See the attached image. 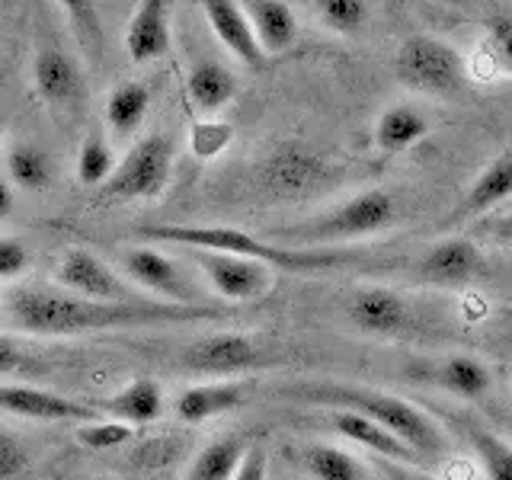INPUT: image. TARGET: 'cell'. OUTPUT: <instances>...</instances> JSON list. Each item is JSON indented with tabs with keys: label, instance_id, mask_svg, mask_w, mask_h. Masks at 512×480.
<instances>
[{
	"label": "cell",
	"instance_id": "obj_1",
	"mask_svg": "<svg viewBox=\"0 0 512 480\" xmlns=\"http://www.w3.org/2000/svg\"><path fill=\"white\" fill-rule=\"evenodd\" d=\"M228 308L205 304V308H180L154 298L144 301H93L61 288L23 285L13 288L4 301V320L26 336H84L109 330H138V327H173L199 324V320H221Z\"/></svg>",
	"mask_w": 512,
	"mask_h": 480
},
{
	"label": "cell",
	"instance_id": "obj_2",
	"mask_svg": "<svg viewBox=\"0 0 512 480\" xmlns=\"http://www.w3.org/2000/svg\"><path fill=\"white\" fill-rule=\"evenodd\" d=\"M298 397L311 400V404H324L333 410H352L365 416V420L378 423L384 432H391L394 439L404 442L410 452L423 461H439L448 452L445 432L432 420L426 410H420L410 400L378 391V388H362V384H308L298 388Z\"/></svg>",
	"mask_w": 512,
	"mask_h": 480
},
{
	"label": "cell",
	"instance_id": "obj_3",
	"mask_svg": "<svg viewBox=\"0 0 512 480\" xmlns=\"http://www.w3.org/2000/svg\"><path fill=\"white\" fill-rule=\"evenodd\" d=\"M141 240L151 244H176L189 247L196 253H224V256H240V260L263 263L272 272H314V269H330L336 263H346L349 256L340 250H288L269 244L266 237H256L250 231L231 228V224H148L138 228Z\"/></svg>",
	"mask_w": 512,
	"mask_h": 480
},
{
	"label": "cell",
	"instance_id": "obj_4",
	"mask_svg": "<svg viewBox=\"0 0 512 480\" xmlns=\"http://www.w3.org/2000/svg\"><path fill=\"white\" fill-rule=\"evenodd\" d=\"M400 218V205L394 192L388 189H365L359 196L336 202L327 212L314 218H304L295 224H279L269 228L263 237L276 247L288 250H327L336 244H349V240L375 237L381 231L394 228Z\"/></svg>",
	"mask_w": 512,
	"mask_h": 480
},
{
	"label": "cell",
	"instance_id": "obj_5",
	"mask_svg": "<svg viewBox=\"0 0 512 480\" xmlns=\"http://www.w3.org/2000/svg\"><path fill=\"white\" fill-rule=\"evenodd\" d=\"M253 183L272 202H301L336 183V167L308 144L285 141L253 170Z\"/></svg>",
	"mask_w": 512,
	"mask_h": 480
},
{
	"label": "cell",
	"instance_id": "obj_6",
	"mask_svg": "<svg viewBox=\"0 0 512 480\" xmlns=\"http://www.w3.org/2000/svg\"><path fill=\"white\" fill-rule=\"evenodd\" d=\"M173 160H176V148L167 132L141 135L116 164V173L109 176V183L100 189V196L106 202L157 199L170 183Z\"/></svg>",
	"mask_w": 512,
	"mask_h": 480
},
{
	"label": "cell",
	"instance_id": "obj_7",
	"mask_svg": "<svg viewBox=\"0 0 512 480\" xmlns=\"http://www.w3.org/2000/svg\"><path fill=\"white\" fill-rule=\"evenodd\" d=\"M397 80L410 90L448 96L464 84V61L436 36H413L397 52Z\"/></svg>",
	"mask_w": 512,
	"mask_h": 480
},
{
	"label": "cell",
	"instance_id": "obj_8",
	"mask_svg": "<svg viewBox=\"0 0 512 480\" xmlns=\"http://www.w3.org/2000/svg\"><path fill=\"white\" fill-rule=\"evenodd\" d=\"M122 276L138 292H151L154 301L180 304V308H205V295L189 272L154 247H128L122 253Z\"/></svg>",
	"mask_w": 512,
	"mask_h": 480
},
{
	"label": "cell",
	"instance_id": "obj_9",
	"mask_svg": "<svg viewBox=\"0 0 512 480\" xmlns=\"http://www.w3.org/2000/svg\"><path fill=\"white\" fill-rule=\"evenodd\" d=\"M269 362V352L260 340H253L247 333H234V330H221V333H208L192 340L183 349V368L186 372H199V375H212L215 378H234L244 372H256Z\"/></svg>",
	"mask_w": 512,
	"mask_h": 480
},
{
	"label": "cell",
	"instance_id": "obj_10",
	"mask_svg": "<svg viewBox=\"0 0 512 480\" xmlns=\"http://www.w3.org/2000/svg\"><path fill=\"white\" fill-rule=\"evenodd\" d=\"M61 292H71L93 301H144V295L122 272L112 269L90 250H68L55 269Z\"/></svg>",
	"mask_w": 512,
	"mask_h": 480
},
{
	"label": "cell",
	"instance_id": "obj_11",
	"mask_svg": "<svg viewBox=\"0 0 512 480\" xmlns=\"http://www.w3.org/2000/svg\"><path fill=\"white\" fill-rule=\"evenodd\" d=\"M0 413L20 416V420H39V423H93L100 420L90 400H77L68 394L36 388V384H16L0 381Z\"/></svg>",
	"mask_w": 512,
	"mask_h": 480
},
{
	"label": "cell",
	"instance_id": "obj_12",
	"mask_svg": "<svg viewBox=\"0 0 512 480\" xmlns=\"http://www.w3.org/2000/svg\"><path fill=\"white\" fill-rule=\"evenodd\" d=\"M208 288L224 301H256L272 288V269L224 253H196Z\"/></svg>",
	"mask_w": 512,
	"mask_h": 480
},
{
	"label": "cell",
	"instance_id": "obj_13",
	"mask_svg": "<svg viewBox=\"0 0 512 480\" xmlns=\"http://www.w3.org/2000/svg\"><path fill=\"white\" fill-rule=\"evenodd\" d=\"M346 317L352 320V327L362 330V333L394 336V333H404L410 327L413 311H410V301L400 292H394V288L365 285V288H356V292L349 295Z\"/></svg>",
	"mask_w": 512,
	"mask_h": 480
},
{
	"label": "cell",
	"instance_id": "obj_14",
	"mask_svg": "<svg viewBox=\"0 0 512 480\" xmlns=\"http://www.w3.org/2000/svg\"><path fill=\"white\" fill-rule=\"evenodd\" d=\"M32 87H36L42 103L55 109H74L84 100L87 77L71 52H64V48H42L36 61H32Z\"/></svg>",
	"mask_w": 512,
	"mask_h": 480
},
{
	"label": "cell",
	"instance_id": "obj_15",
	"mask_svg": "<svg viewBox=\"0 0 512 480\" xmlns=\"http://www.w3.org/2000/svg\"><path fill=\"white\" fill-rule=\"evenodd\" d=\"M173 7L167 0H141L125 26V55L132 64H148L170 52Z\"/></svg>",
	"mask_w": 512,
	"mask_h": 480
},
{
	"label": "cell",
	"instance_id": "obj_16",
	"mask_svg": "<svg viewBox=\"0 0 512 480\" xmlns=\"http://www.w3.org/2000/svg\"><path fill=\"white\" fill-rule=\"evenodd\" d=\"M250 384L237 381V378H215V381H202V384H189L173 400V416L186 426H196L205 420H215L237 407L247 404Z\"/></svg>",
	"mask_w": 512,
	"mask_h": 480
},
{
	"label": "cell",
	"instance_id": "obj_17",
	"mask_svg": "<svg viewBox=\"0 0 512 480\" xmlns=\"http://www.w3.org/2000/svg\"><path fill=\"white\" fill-rule=\"evenodd\" d=\"M202 13H205L208 29H212V36L228 48L231 58H237L250 71L266 68L269 58L263 55L260 42L253 36L244 4H234V0H208V4H202Z\"/></svg>",
	"mask_w": 512,
	"mask_h": 480
},
{
	"label": "cell",
	"instance_id": "obj_18",
	"mask_svg": "<svg viewBox=\"0 0 512 480\" xmlns=\"http://www.w3.org/2000/svg\"><path fill=\"white\" fill-rule=\"evenodd\" d=\"M90 404L100 410V416L106 420H116V423H125V426H148V423H157L160 416L167 410V397H164V388H160L157 378H132L119 388L116 394H109L103 400H90Z\"/></svg>",
	"mask_w": 512,
	"mask_h": 480
},
{
	"label": "cell",
	"instance_id": "obj_19",
	"mask_svg": "<svg viewBox=\"0 0 512 480\" xmlns=\"http://www.w3.org/2000/svg\"><path fill=\"white\" fill-rule=\"evenodd\" d=\"M480 263H484V256H480L477 244L471 237H445V240H436L423 256L416 269H420V276L426 282H436V285H461L474 279L480 272Z\"/></svg>",
	"mask_w": 512,
	"mask_h": 480
},
{
	"label": "cell",
	"instance_id": "obj_20",
	"mask_svg": "<svg viewBox=\"0 0 512 480\" xmlns=\"http://www.w3.org/2000/svg\"><path fill=\"white\" fill-rule=\"evenodd\" d=\"M512 199V148L493 157L490 164L477 173V180L468 186L464 199L452 212V221H468V218H484L496 205Z\"/></svg>",
	"mask_w": 512,
	"mask_h": 480
},
{
	"label": "cell",
	"instance_id": "obj_21",
	"mask_svg": "<svg viewBox=\"0 0 512 480\" xmlns=\"http://www.w3.org/2000/svg\"><path fill=\"white\" fill-rule=\"evenodd\" d=\"M327 423L340 432V436L352 445L359 448H368V452H375L381 461H394V464H410V468H416L420 464V458H416L410 448L394 439L391 432H384L378 423L365 420V416L352 413V410H330Z\"/></svg>",
	"mask_w": 512,
	"mask_h": 480
},
{
	"label": "cell",
	"instance_id": "obj_22",
	"mask_svg": "<svg viewBox=\"0 0 512 480\" xmlns=\"http://www.w3.org/2000/svg\"><path fill=\"white\" fill-rule=\"evenodd\" d=\"M244 13L266 58L282 55L298 42V16L282 0H250L244 4Z\"/></svg>",
	"mask_w": 512,
	"mask_h": 480
},
{
	"label": "cell",
	"instance_id": "obj_23",
	"mask_svg": "<svg viewBox=\"0 0 512 480\" xmlns=\"http://www.w3.org/2000/svg\"><path fill=\"white\" fill-rule=\"evenodd\" d=\"M186 93L192 106L205 112V116H212V112H221L237 96V74L218 58H202L189 68Z\"/></svg>",
	"mask_w": 512,
	"mask_h": 480
},
{
	"label": "cell",
	"instance_id": "obj_24",
	"mask_svg": "<svg viewBox=\"0 0 512 480\" xmlns=\"http://www.w3.org/2000/svg\"><path fill=\"white\" fill-rule=\"evenodd\" d=\"M148 109H151V87L141 84V80H122V84L109 90L103 103V116L112 135L132 138L144 125V119H148Z\"/></svg>",
	"mask_w": 512,
	"mask_h": 480
},
{
	"label": "cell",
	"instance_id": "obj_25",
	"mask_svg": "<svg viewBox=\"0 0 512 480\" xmlns=\"http://www.w3.org/2000/svg\"><path fill=\"white\" fill-rule=\"evenodd\" d=\"M429 135V119L410 103H394L378 116L375 122V144L384 154L410 151Z\"/></svg>",
	"mask_w": 512,
	"mask_h": 480
},
{
	"label": "cell",
	"instance_id": "obj_26",
	"mask_svg": "<svg viewBox=\"0 0 512 480\" xmlns=\"http://www.w3.org/2000/svg\"><path fill=\"white\" fill-rule=\"evenodd\" d=\"M247 442L240 436H221L215 442H208L202 452L192 458L186 480H234L237 468L244 464Z\"/></svg>",
	"mask_w": 512,
	"mask_h": 480
},
{
	"label": "cell",
	"instance_id": "obj_27",
	"mask_svg": "<svg viewBox=\"0 0 512 480\" xmlns=\"http://www.w3.org/2000/svg\"><path fill=\"white\" fill-rule=\"evenodd\" d=\"M7 180L13 189L42 192L55 180V164L39 144H16L7 154Z\"/></svg>",
	"mask_w": 512,
	"mask_h": 480
},
{
	"label": "cell",
	"instance_id": "obj_28",
	"mask_svg": "<svg viewBox=\"0 0 512 480\" xmlns=\"http://www.w3.org/2000/svg\"><path fill=\"white\" fill-rule=\"evenodd\" d=\"M490 368L474 356H448L436 365V384L458 397H480L490 391Z\"/></svg>",
	"mask_w": 512,
	"mask_h": 480
},
{
	"label": "cell",
	"instance_id": "obj_29",
	"mask_svg": "<svg viewBox=\"0 0 512 480\" xmlns=\"http://www.w3.org/2000/svg\"><path fill=\"white\" fill-rule=\"evenodd\" d=\"M301 468L311 480H365V468L359 458L327 442H314L301 452Z\"/></svg>",
	"mask_w": 512,
	"mask_h": 480
},
{
	"label": "cell",
	"instance_id": "obj_30",
	"mask_svg": "<svg viewBox=\"0 0 512 480\" xmlns=\"http://www.w3.org/2000/svg\"><path fill=\"white\" fill-rule=\"evenodd\" d=\"M116 151H112V144L103 138V135H90L80 141V148H77V160H74V173H77V180L80 186H106L109 183V176L116 173Z\"/></svg>",
	"mask_w": 512,
	"mask_h": 480
},
{
	"label": "cell",
	"instance_id": "obj_31",
	"mask_svg": "<svg viewBox=\"0 0 512 480\" xmlns=\"http://www.w3.org/2000/svg\"><path fill=\"white\" fill-rule=\"evenodd\" d=\"M471 445L490 480H512V445L487 429H471Z\"/></svg>",
	"mask_w": 512,
	"mask_h": 480
},
{
	"label": "cell",
	"instance_id": "obj_32",
	"mask_svg": "<svg viewBox=\"0 0 512 480\" xmlns=\"http://www.w3.org/2000/svg\"><path fill=\"white\" fill-rule=\"evenodd\" d=\"M132 436H135L132 426L116 423V420H106V416H100V420H93V423H80L74 429L77 445L80 448H90V452H112V448L132 442Z\"/></svg>",
	"mask_w": 512,
	"mask_h": 480
},
{
	"label": "cell",
	"instance_id": "obj_33",
	"mask_svg": "<svg viewBox=\"0 0 512 480\" xmlns=\"http://www.w3.org/2000/svg\"><path fill=\"white\" fill-rule=\"evenodd\" d=\"M314 10L317 20L330 32H340V36H352L368 20V4H362V0H320Z\"/></svg>",
	"mask_w": 512,
	"mask_h": 480
},
{
	"label": "cell",
	"instance_id": "obj_34",
	"mask_svg": "<svg viewBox=\"0 0 512 480\" xmlns=\"http://www.w3.org/2000/svg\"><path fill=\"white\" fill-rule=\"evenodd\" d=\"M228 144H231V125H224L218 119L196 122V128H192V151L199 157H215Z\"/></svg>",
	"mask_w": 512,
	"mask_h": 480
},
{
	"label": "cell",
	"instance_id": "obj_35",
	"mask_svg": "<svg viewBox=\"0 0 512 480\" xmlns=\"http://www.w3.org/2000/svg\"><path fill=\"white\" fill-rule=\"evenodd\" d=\"M29 464L26 445L13 436V432L0 429V480H16Z\"/></svg>",
	"mask_w": 512,
	"mask_h": 480
},
{
	"label": "cell",
	"instance_id": "obj_36",
	"mask_svg": "<svg viewBox=\"0 0 512 480\" xmlns=\"http://www.w3.org/2000/svg\"><path fill=\"white\" fill-rule=\"evenodd\" d=\"M487 39L496 61L512 71V13H493L487 20Z\"/></svg>",
	"mask_w": 512,
	"mask_h": 480
},
{
	"label": "cell",
	"instance_id": "obj_37",
	"mask_svg": "<svg viewBox=\"0 0 512 480\" xmlns=\"http://www.w3.org/2000/svg\"><path fill=\"white\" fill-rule=\"evenodd\" d=\"M29 269V247L20 237H0V282L20 279Z\"/></svg>",
	"mask_w": 512,
	"mask_h": 480
},
{
	"label": "cell",
	"instance_id": "obj_38",
	"mask_svg": "<svg viewBox=\"0 0 512 480\" xmlns=\"http://www.w3.org/2000/svg\"><path fill=\"white\" fill-rule=\"evenodd\" d=\"M474 234H477V237H490V240H496V244L512 247V212L480 218V221L474 224Z\"/></svg>",
	"mask_w": 512,
	"mask_h": 480
},
{
	"label": "cell",
	"instance_id": "obj_39",
	"mask_svg": "<svg viewBox=\"0 0 512 480\" xmlns=\"http://www.w3.org/2000/svg\"><path fill=\"white\" fill-rule=\"evenodd\" d=\"M234 480H266V452L260 445H250L247 455H244V464L237 468Z\"/></svg>",
	"mask_w": 512,
	"mask_h": 480
},
{
	"label": "cell",
	"instance_id": "obj_40",
	"mask_svg": "<svg viewBox=\"0 0 512 480\" xmlns=\"http://www.w3.org/2000/svg\"><path fill=\"white\" fill-rule=\"evenodd\" d=\"M20 365H23V349L10 336H0V378L13 375Z\"/></svg>",
	"mask_w": 512,
	"mask_h": 480
},
{
	"label": "cell",
	"instance_id": "obj_41",
	"mask_svg": "<svg viewBox=\"0 0 512 480\" xmlns=\"http://www.w3.org/2000/svg\"><path fill=\"white\" fill-rule=\"evenodd\" d=\"M384 471H388L391 480H436L426 471H416V468H410V464H394V461H384Z\"/></svg>",
	"mask_w": 512,
	"mask_h": 480
},
{
	"label": "cell",
	"instance_id": "obj_42",
	"mask_svg": "<svg viewBox=\"0 0 512 480\" xmlns=\"http://www.w3.org/2000/svg\"><path fill=\"white\" fill-rule=\"evenodd\" d=\"M16 208V189L10 186L7 176H0V221L10 218Z\"/></svg>",
	"mask_w": 512,
	"mask_h": 480
},
{
	"label": "cell",
	"instance_id": "obj_43",
	"mask_svg": "<svg viewBox=\"0 0 512 480\" xmlns=\"http://www.w3.org/2000/svg\"><path fill=\"white\" fill-rule=\"evenodd\" d=\"M0 138H4V122H0Z\"/></svg>",
	"mask_w": 512,
	"mask_h": 480
}]
</instances>
